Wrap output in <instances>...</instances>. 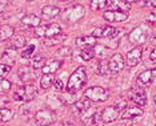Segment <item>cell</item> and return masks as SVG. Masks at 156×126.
<instances>
[{"instance_id": "1", "label": "cell", "mask_w": 156, "mask_h": 126, "mask_svg": "<svg viewBox=\"0 0 156 126\" xmlns=\"http://www.w3.org/2000/svg\"><path fill=\"white\" fill-rule=\"evenodd\" d=\"M87 85V72L84 66H79L77 69L73 71V73L71 75L68 84L66 86V90L68 93H75L77 90L83 89Z\"/></svg>"}, {"instance_id": "2", "label": "cell", "mask_w": 156, "mask_h": 126, "mask_svg": "<svg viewBox=\"0 0 156 126\" xmlns=\"http://www.w3.org/2000/svg\"><path fill=\"white\" fill-rule=\"evenodd\" d=\"M148 35H150V27H148V24H141V25L133 28L131 31V33L128 35V38H129L131 44L140 47L141 44H144L147 41Z\"/></svg>"}, {"instance_id": "3", "label": "cell", "mask_w": 156, "mask_h": 126, "mask_svg": "<svg viewBox=\"0 0 156 126\" xmlns=\"http://www.w3.org/2000/svg\"><path fill=\"white\" fill-rule=\"evenodd\" d=\"M86 16V8L80 4L71 5L62 13V19L68 23H77Z\"/></svg>"}, {"instance_id": "4", "label": "cell", "mask_w": 156, "mask_h": 126, "mask_svg": "<svg viewBox=\"0 0 156 126\" xmlns=\"http://www.w3.org/2000/svg\"><path fill=\"white\" fill-rule=\"evenodd\" d=\"M84 97L94 102H104L108 98V92L101 86H91V88L86 89Z\"/></svg>"}, {"instance_id": "5", "label": "cell", "mask_w": 156, "mask_h": 126, "mask_svg": "<svg viewBox=\"0 0 156 126\" xmlns=\"http://www.w3.org/2000/svg\"><path fill=\"white\" fill-rule=\"evenodd\" d=\"M35 121L39 126H51L56 122V114L49 109H41L35 113Z\"/></svg>"}, {"instance_id": "6", "label": "cell", "mask_w": 156, "mask_h": 126, "mask_svg": "<svg viewBox=\"0 0 156 126\" xmlns=\"http://www.w3.org/2000/svg\"><path fill=\"white\" fill-rule=\"evenodd\" d=\"M141 55H143V48L141 47H135L131 51H128V53L126 56V61L124 64L129 68H133L140 62L141 60Z\"/></svg>"}, {"instance_id": "7", "label": "cell", "mask_w": 156, "mask_h": 126, "mask_svg": "<svg viewBox=\"0 0 156 126\" xmlns=\"http://www.w3.org/2000/svg\"><path fill=\"white\" fill-rule=\"evenodd\" d=\"M128 97L131 101H133L136 105L139 106H145L147 105V94L141 88L136 86V88H132L128 93Z\"/></svg>"}, {"instance_id": "8", "label": "cell", "mask_w": 156, "mask_h": 126, "mask_svg": "<svg viewBox=\"0 0 156 126\" xmlns=\"http://www.w3.org/2000/svg\"><path fill=\"white\" fill-rule=\"evenodd\" d=\"M108 66H109V72L113 73V75H118L119 72H122L124 69V66H126L123 56L120 53H115L108 60Z\"/></svg>"}, {"instance_id": "9", "label": "cell", "mask_w": 156, "mask_h": 126, "mask_svg": "<svg viewBox=\"0 0 156 126\" xmlns=\"http://www.w3.org/2000/svg\"><path fill=\"white\" fill-rule=\"evenodd\" d=\"M119 114H120L119 109L115 106V105H112V106H107L104 110L101 111L100 118L104 124H109V122H113V121L118 120Z\"/></svg>"}, {"instance_id": "10", "label": "cell", "mask_w": 156, "mask_h": 126, "mask_svg": "<svg viewBox=\"0 0 156 126\" xmlns=\"http://www.w3.org/2000/svg\"><path fill=\"white\" fill-rule=\"evenodd\" d=\"M105 22H109V23H123L128 19V13H124V12H120V11H105L104 15H103Z\"/></svg>"}, {"instance_id": "11", "label": "cell", "mask_w": 156, "mask_h": 126, "mask_svg": "<svg viewBox=\"0 0 156 126\" xmlns=\"http://www.w3.org/2000/svg\"><path fill=\"white\" fill-rule=\"evenodd\" d=\"M107 7L112 11H120L124 13L131 11V4L126 0H107Z\"/></svg>"}, {"instance_id": "12", "label": "cell", "mask_w": 156, "mask_h": 126, "mask_svg": "<svg viewBox=\"0 0 156 126\" xmlns=\"http://www.w3.org/2000/svg\"><path fill=\"white\" fill-rule=\"evenodd\" d=\"M143 109L141 108H136V106H132V108H126L122 113L119 114V117L122 120H136V118H140L143 115Z\"/></svg>"}, {"instance_id": "13", "label": "cell", "mask_w": 156, "mask_h": 126, "mask_svg": "<svg viewBox=\"0 0 156 126\" xmlns=\"http://www.w3.org/2000/svg\"><path fill=\"white\" fill-rule=\"evenodd\" d=\"M17 75H19L20 80L24 84H32L34 80L36 78V75H35L32 66H22L19 69V72H17Z\"/></svg>"}, {"instance_id": "14", "label": "cell", "mask_w": 156, "mask_h": 126, "mask_svg": "<svg viewBox=\"0 0 156 126\" xmlns=\"http://www.w3.org/2000/svg\"><path fill=\"white\" fill-rule=\"evenodd\" d=\"M63 62L60 60H56V58H52V60H47L45 64L43 65V75H55L56 72L62 68Z\"/></svg>"}, {"instance_id": "15", "label": "cell", "mask_w": 156, "mask_h": 126, "mask_svg": "<svg viewBox=\"0 0 156 126\" xmlns=\"http://www.w3.org/2000/svg\"><path fill=\"white\" fill-rule=\"evenodd\" d=\"M60 15V9L56 5H44L41 8V17L44 20H51Z\"/></svg>"}, {"instance_id": "16", "label": "cell", "mask_w": 156, "mask_h": 126, "mask_svg": "<svg viewBox=\"0 0 156 126\" xmlns=\"http://www.w3.org/2000/svg\"><path fill=\"white\" fill-rule=\"evenodd\" d=\"M154 76H155L154 69H147V71L141 72L139 75V77H137V84H139L140 86L150 85V84L152 82V80H154Z\"/></svg>"}, {"instance_id": "17", "label": "cell", "mask_w": 156, "mask_h": 126, "mask_svg": "<svg viewBox=\"0 0 156 126\" xmlns=\"http://www.w3.org/2000/svg\"><path fill=\"white\" fill-rule=\"evenodd\" d=\"M16 61V49H12V48H7V49L3 52L2 55V62L3 64H7L9 66H12Z\"/></svg>"}, {"instance_id": "18", "label": "cell", "mask_w": 156, "mask_h": 126, "mask_svg": "<svg viewBox=\"0 0 156 126\" xmlns=\"http://www.w3.org/2000/svg\"><path fill=\"white\" fill-rule=\"evenodd\" d=\"M41 23V19L34 13H30V15H26L22 19V24L24 27H31V28H36L40 25Z\"/></svg>"}, {"instance_id": "19", "label": "cell", "mask_w": 156, "mask_h": 126, "mask_svg": "<svg viewBox=\"0 0 156 126\" xmlns=\"http://www.w3.org/2000/svg\"><path fill=\"white\" fill-rule=\"evenodd\" d=\"M76 45L79 48H94L96 45V38L94 36H81L76 38Z\"/></svg>"}, {"instance_id": "20", "label": "cell", "mask_w": 156, "mask_h": 126, "mask_svg": "<svg viewBox=\"0 0 156 126\" xmlns=\"http://www.w3.org/2000/svg\"><path fill=\"white\" fill-rule=\"evenodd\" d=\"M60 33H63V29H62V27H60V24L52 23V24L45 25V33H44L45 38L54 37V36H56V35H60Z\"/></svg>"}, {"instance_id": "21", "label": "cell", "mask_w": 156, "mask_h": 126, "mask_svg": "<svg viewBox=\"0 0 156 126\" xmlns=\"http://www.w3.org/2000/svg\"><path fill=\"white\" fill-rule=\"evenodd\" d=\"M13 33H15V29H13L12 25H8V24H3L0 25V43L5 40H9Z\"/></svg>"}, {"instance_id": "22", "label": "cell", "mask_w": 156, "mask_h": 126, "mask_svg": "<svg viewBox=\"0 0 156 126\" xmlns=\"http://www.w3.org/2000/svg\"><path fill=\"white\" fill-rule=\"evenodd\" d=\"M90 106H91L90 100L86 98V97H83L81 100H77L75 102V110L79 114H84L86 111H88L90 110Z\"/></svg>"}, {"instance_id": "23", "label": "cell", "mask_w": 156, "mask_h": 126, "mask_svg": "<svg viewBox=\"0 0 156 126\" xmlns=\"http://www.w3.org/2000/svg\"><path fill=\"white\" fill-rule=\"evenodd\" d=\"M67 40V35L64 33H60V35H56L54 37H48L44 40V44L47 45V47H54V45H59L62 43H64Z\"/></svg>"}, {"instance_id": "24", "label": "cell", "mask_w": 156, "mask_h": 126, "mask_svg": "<svg viewBox=\"0 0 156 126\" xmlns=\"http://www.w3.org/2000/svg\"><path fill=\"white\" fill-rule=\"evenodd\" d=\"M26 47V37L23 35H13L11 37V48L12 49H20Z\"/></svg>"}, {"instance_id": "25", "label": "cell", "mask_w": 156, "mask_h": 126, "mask_svg": "<svg viewBox=\"0 0 156 126\" xmlns=\"http://www.w3.org/2000/svg\"><path fill=\"white\" fill-rule=\"evenodd\" d=\"M32 61H31V66H32L34 69H41L43 68V65L45 64V57L41 53H35L32 57Z\"/></svg>"}, {"instance_id": "26", "label": "cell", "mask_w": 156, "mask_h": 126, "mask_svg": "<svg viewBox=\"0 0 156 126\" xmlns=\"http://www.w3.org/2000/svg\"><path fill=\"white\" fill-rule=\"evenodd\" d=\"M24 90H26V102L32 101L37 96V89L35 88L34 84H26L24 85Z\"/></svg>"}, {"instance_id": "27", "label": "cell", "mask_w": 156, "mask_h": 126, "mask_svg": "<svg viewBox=\"0 0 156 126\" xmlns=\"http://www.w3.org/2000/svg\"><path fill=\"white\" fill-rule=\"evenodd\" d=\"M15 117L13 110H11L9 108H0V122H8Z\"/></svg>"}, {"instance_id": "28", "label": "cell", "mask_w": 156, "mask_h": 126, "mask_svg": "<svg viewBox=\"0 0 156 126\" xmlns=\"http://www.w3.org/2000/svg\"><path fill=\"white\" fill-rule=\"evenodd\" d=\"M54 81H55L54 75H43V77L40 78L41 89H49L52 85H54Z\"/></svg>"}, {"instance_id": "29", "label": "cell", "mask_w": 156, "mask_h": 126, "mask_svg": "<svg viewBox=\"0 0 156 126\" xmlns=\"http://www.w3.org/2000/svg\"><path fill=\"white\" fill-rule=\"evenodd\" d=\"M80 58L83 61H90L92 60V58L95 57V49L94 48H81V51H80Z\"/></svg>"}, {"instance_id": "30", "label": "cell", "mask_w": 156, "mask_h": 126, "mask_svg": "<svg viewBox=\"0 0 156 126\" xmlns=\"http://www.w3.org/2000/svg\"><path fill=\"white\" fill-rule=\"evenodd\" d=\"M12 98L15 101H19V102H26V90H24V85L19 86V88L13 92Z\"/></svg>"}, {"instance_id": "31", "label": "cell", "mask_w": 156, "mask_h": 126, "mask_svg": "<svg viewBox=\"0 0 156 126\" xmlns=\"http://www.w3.org/2000/svg\"><path fill=\"white\" fill-rule=\"evenodd\" d=\"M98 73L99 75H101V76H107L108 73H111L109 72V66H108V61L107 60H100L99 61V64H98Z\"/></svg>"}, {"instance_id": "32", "label": "cell", "mask_w": 156, "mask_h": 126, "mask_svg": "<svg viewBox=\"0 0 156 126\" xmlns=\"http://www.w3.org/2000/svg\"><path fill=\"white\" fill-rule=\"evenodd\" d=\"M90 7L92 11H100L107 7V0H91Z\"/></svg>"}, {"instance_id": "33", "label": "cell", "mask_w": 156, "mask_h": 126, "mask_svg": "<svg viewBox=\"0 0 156 126\" xmlns=\"http://www.w3.org/2000/svg\"><path fill=\"white\" fill-rule=\"evenodd\" d=\"M11 88H12L11 81L5 80L4 77H3V78H0V96H3V94L8 93L9 90H11Z\"/></svg>"}, {"instance_id": "34", "label": "cell", "mask_w": 156, "mask_h": 126, "mask_svg": "<svg viewBox=\"0 0 156 126\" xmlns=\"http://www.w3.org/2000/svg\"><path fill=\"white\" fill-rule=\"evenodd\" d=\"M115 33H116V28H113L112 25H107L101 28V37L104 38H111Z\"/></svg>"}, {"instance_id": "35", "label": "cell", "mask_w": 156, "mask_h": 126, "mask_svg": "<svg viewBox=\"0 0 156 126\" xmlns=\"http://www.w3.org/2000/svg\"><path fill=\"white\" fill-rule=\"evenodd\" d=\"M56 55H58L59 57H69V56L72 55V49H71L69 47H67V45H64V47L59 48V49L56 51Z\"/></svg>"}, {"instance_id": "36", "label": "cell", "mask_w": 156, "mask_h": 126, "mask_svg": "<svg viewBox=\"0 0 156 126\" xmlns=\"http://www.w3.org/2000/svg\"><path fill=\"white\" fill-rule=\"evenodd\" d=\"M34 52H35V44H30L28 47L22 52V57L23 58H30L34 56Z\"/></svg>"}, {"instance_id": "37", "label": "cell", "mask_w": 156, "mask_h": 126, "mask_svg": "<svg viewBox=\"0 0 156 126\" xmlns=\"http://www.w3.org/2000/svg\"><path fill=\"white\" fill-rule=\"evenodd\" d=\"M9 72H11V66L7 65V64H3V62H0V78H3L4 76H7Z\"/></svg>"}, {"instance_id": "38", "label": "cell", "mask_w": 156, "mask_h": 126, "mask_svg": "<svg viewBox=\"0 0 156 126\" xmlns=\"http://www.w3.org/2000/svg\"><path fill=\"white\" fill-rule=\"evenodd\" d=\"M147 24L156 25V12H150L147 15Z\"/></svg>"}, {"instance_id": "39", "label": "cell", "mask_w": 156, "mask_h": 126, "mask_svg": "<svg viewBox=\"0 0 156 126\" xmlns=\"http://www.w3.org/2000/svg\"><path fill=\"white\" fill-rule=\"evenodd\" d=\"M9 102H11V100L8 98L7 96H0V108H7L9 105Z\"/></svg>"}, {"instance_id": "40", "label": "cell", "mask_w": 156, "mask_h": 126, "mask_svg": "<svg viewBox=\"0 0 156 126\" xmlns=\"http://www.w3.org/2000/svg\"><path fill=\"white\" fill-rule=\"evenodd\" d=\"M141 5L150 7V8H156V0H140Z\"/></svg>"}, {"instance_id": "41", "label": "cell", "mask_w": 156, "mask_h": 126, "mask_svg": "<svg viewBox=\"0 0 156 126\" xmlns=\"http://www.w3.org/2000/svg\"><path fill=\"white\" fill-rule=\"evenodd\" d=\"M35 33H36V36L39 37H44V33H45V25H39L35 28Z\"/></svg>"}, {"instance_id": "42", "label": "cell", "mask_w": 156, "mask_h": 126, "mask_svg": "<svg viewBox=\"0 0 156 126\" xmlns=\"http://www.w3.org/2000/svg\"><path fill=\"white\" fill-rule=\"evenodd\" d=\"M54 85H55V88L58 89V90H63V89H64V85H63L62 80H55V81H54Z\"/></svg>"}, {"instance_id": "43", "label": "cell", "mask_w": 156, "mask_h": 126, "mask_svg": "<svg viewBox=\"0 0 156 126\" xmlns=\"http://www.w3.org/2000/svg\"><path fill=\"white\" fill-rule=\"evenodd\" d=\"M150 60H151V62L156 64V47L151 51V53H150Z\"/></svg>"}, {"instance_id": "44", "label": "cell", "mask_w": 156, "mask_h": 126, "mask_svg": "<svg viewBox=\"0 0 156 126\" xmlns=\"http://www.w3.org/2000/svg\"><path fill=\"white\" fill-rule=\"evenodd\" d=\"M7 4H8V0H0V13L5 9Z\"/></svg>"}, {"instance_id": "45", "label": "cell", "mask_w": 156, "mask_h": 126, "mask_svg": "<svg viewBox=\"0 0 156 126\" xmlns=\"http://www.w3.org/2000/svg\"><path fill=\"white\" fill-rule=\"evenodd\" d=\"M151 44L154 45V47H156V33L152 36V38H151Z\"/></svg>"}, {"instance_id": "46", "label": "cell", "mask_w": 156, "mask_h": 126, "mask_svg": "<svg viewBox=\"0 0 156 126\" xmlns=\"http://www.w3.org/2000/svg\"><path fill=\"white\" fill-rule=\"evenodd\" d=\"M59 2H63V3H68V2H72V0H59Z\"/></svg>"}, {"instance_id": "47", "label": "cell", "mask_w": 156, "mask_h": 126, "mask_svg": "<svg viewBox=\"0 0 156 126\" xmlns=\"http://www.w3.org/2000/svg\"><path fill=\"white\" fill-rule=\"evenodd\" d=\"M126 2H128V3H129V4H131V3H133V2H136V0H126Z\"/></svg>"}, {"instance_id": "48", "label": "cell", "mask_w": 156, "mask_h": 126, "mask_svg": "<svg viewBox=\"0 0 156 126\" xmlns=\"http://www.w3.org/2000/svg\"><path fill=\"white\" fill-rule=\"evenodd\" d=\"M154 101H155V104H156V96L154 97Z\"/></svg>"}, {"instance_id": "49", "label": "cell", "mask_w": 156, "mask_h": 126, "mask_svg": "<svg viewBox=\"0 0 156 126\" xmlns=\"http://www.w3.org/2000/svg\"><path fill=\"white\" fill-rule=\"evenodd\" d=\"M155 118H156V109H155Z\"/></svg>"}, {"instance_id": "50", "label": "cell", "mask_w": 156, "mask_h": 126, "mask_svg": "<svg viewBox=\"0 0 156 126\" xmlns=\"http://www.w3.org/2000/svg\"><path fill=\"white\" fill-rule=\"evenodd\" d=\"M28 2H34V0H28Z\"/></svg>"}, {"instance_id": "51", "label": "cell", "mask_w": 156, "mask_h": 126, "mask_svg": "<svg viewBox=\"0 0 156 126\" xmlns=\"http://www.w3.org/2000/svg\"><path fill=\"white\" fill-rule=\"evenodd\" d=\"M155 82H156V78H155Z\"/></svg>"}, {"instance_id": "52", "label": "cell", "mask_w": 156, "mask_h": 126, "mask_svg": "<svg viewBox=\"0 0 156 126\" xmlns=\"http://www.w3.org/2000/svg\"><path fill=\"white\" fill-rule=\"evenodd\" d=\"M155 126H156V125H155Z\"/></svg>"}]
</instances>
